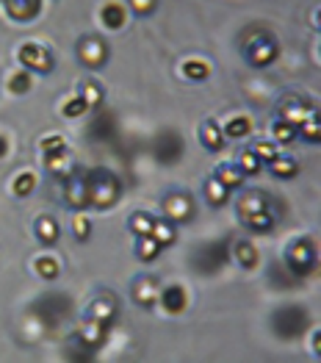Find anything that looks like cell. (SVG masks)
Returning <instances> with one entry per match:
<instances>
[{
    "label": "cell",
    "instance_id": "9a60e30c",
    "mask_svg": "<svg viewBox=\"0 0 321 363\" xmlns=\"http://www.w3.org/2000/svg\"><path fill=\"white\" fill-rule=\"evenodd\" d=\"M158 305H161L167 313L180 316V313L188 308V291H186L183 286H167V289H161V294H158Z\"/></svg>",
    "mask_w": 321,
    "mask_h": 363
},
{
    "label": "cell",
    "instance_id": "7402d4cb",
    "mask_svg": "<svg viewBox=\"0 0 321 363\" xmlns=\"http://www.w3.org/2000/svg\"><path fill=\"white\" fill-rule=\"evenodd\" d=\"M200 142L208 152H219L225 147V133H222V125L216 120H205L203 128H200Z\"/></svg>",
    "mask_w": 321,
    "mask_h": 363
},
{
    "label": "cell",
    "instance_id": "d4e9b609",
    "mask_svg": "<svg viewBox=\"0 0 321 363\" xmlns=\"http://www.w3.org/2000/svg\"><path fill=\"white\" fill-rule=\"evenodd\" d=\"M213 178L225 183L230 191H235V189H241V186H244V172L235 167V161H225V164H219V167H216V172H213Z\"/></svg>",
    "mask_w": 321,
    "mask_h": 363
},
{
    "label": "cell",
    "instance_id": "9c48e42d",
    "mask_svg": "<svg viewBox=\"0 0 321 363\" xmlns=\"http://www.w3.org/2000/svg\"><path fill=\"white\" fill-rule=\"evenodd\" d=\"M152 152H155V158L161 164H177L183 158V139H180V133H175V130L158 133V139L152 145Z\"/></svg>",
    "mask_w": 321,
    "mask_h": 363
},
{
    "label": "cell",
    "instance_id": "4fadbf2b",
    "mask_svg": "<svg viewBox=\"0 0 321 363\" xmlns=\"http://www.w3.org/2000/svg\"><path fill=\"white\" fill-rule=\"evenodd\" d=\"M3 9L14 23H33L42 14V0H3Z\"/></svg>",
    "mask_w": 321,
    "mask_h": 363
},
{
    "label": "cell",
    "instance_id": "836d02e7",
    "mask_svg": "<svg viewBox=\"0 0 321 363\" xmlns=\"http://www.w3.org/2000/svg\"><path fill=\"white\" fill-rule=\"evenodd\" d=\"M235 167L244 172V178H252V175H261L263 169V161L252 152V147L249 150H241L238 152V158H235Z\"/></svg>",
    "mask_w": 321,
    "mask_h": 363
},
{
    "label": "cell",
    "instance_id": "1f68e13d",
    "mask_svg": "<svg viewBox=\"0 0 321 363\" xmlns=\"http://www.w3.org/2000/svg\"><path fill=\"white\" fill-rule=\"evenodd\" d=\"M33 272L39 274V277H45V280H56L61 274V261L56 255H39L36 261H33Z\"/></svg>",
    "mask_w": 321,
    "mask_h": 363
},
{
    "label": "cell",
    "instance_id": "8d00e7d4",
    "mask_svg": "<svg viewBox=\"0 0 321 363\" xmlns=\"http://www.w3.org/2000/svg\"><path fill=\"white\" fill-rule=\"evenodd\" d=\"M296 133H299V139H305V142H310V145H319L321 142V120L313 114L310 120H305L299 128H296Z\"/></svg>",
    "mask_w": 321,
    "mask_h": 363
},
{
    "label": "cell",
    "instance_id": "5bb4252c",
    "mask_svg": "<svg viewBox=\"0 0 321 363\" xmlns=\"http://www.w3.org/2000/svg\"><path fill=\"white\" fill-rule=\"evenodd\" d=\"M230 255H233L235 264H238L241 269H247V272L258 269V264H261V252H258V247L249 242V239H238V242H233Z\"/></svg>",
    "mask_w": 321,
    "mask_h": 363
},
{
    "label": "cell",
    "instance_id": "ffe728a7",
    "mask_svg": "<svg viewBox=\"0 0 321 363\" xmlns=\"http://www.w3.org/2000/svg\"><path fill=\"white\" fill-rule=\"evenodd\" d=\"M100 23L108 30H122L128 26V6L119 3V0H108V3L100 9Z\"/></svg>",
    "mask_w": 321,
    "mask_h": 363
},
{
    "label": "cell",
    "instance_id": "8992f818",
    "mask_svg": "<svg viewBox=\"0 0 321 363\" xmlns=\"http://www.w3.org/2000/svg\"><path fill=\"white\" fill-rule=\"evenodd\" d=\"M161 211H164V219H169L172 225H186L194 219L197 206H194V197L188 191H169L161 200Z\"/></svg>",
    "mask_w": 321,
    "mask_h": 363
},
{
    "label": "cell",
    "instance_id": "f546056e",
    "mask_svg": "<svg viewBox=\"0 0 321 363\" xmlns=\"http://www.w3.org/2000/svg\"><path fill=\"white\" fill-rule=\"evenodd\" d=\"M78 94L84 97V103L89 106V111H97L103 103H106V89L97 84V81H84Z\"/></svg>",
    "mask_w": 321,
    "mask_h": 363
},
{
    "label": "cell",
    "instance_id": "ac0fdd59",
    "mask_svg": "<svg viewBox=\"0 0 321 363\" xmlns=\"http://www.w3.org/2000/svg\"><path fill=\"white\" fill-rule=\"evenodd\" d=\"M89 319H97L100 325H111L114 319H117V300L111 297V294H100V297H94L91 305H89Z\"/></svg>",
    "mask_w": 321,
    "mask_h": 363
},
{
    "label": "cell",
    "instance_id": "b9f144b4",
    "mask_svg": "<svg viewBox=\"0 0 321 363\" xmlns=\"http://www.w3.org/2000/svg\"><path fill=\"white\" fill-rule=\"evenodd\" d=\"M67 147V139L64 136H59V133H50V136H45L42 142H39V150L45 152H56V150H64Z\"/></svg>",
    "mask_w": 321,
    "mask_h": 363
},
{
    "label": "cell",
    "instance_id": "ee69618b",
    "mask_svg": "<svg viewBox=\"0 0 321 363\" xmlns=\"http://www.w3.org/2000/svg\"><path fill=\"white\" fill-rule=\"evenodd\" d=\"M6 155H9V139H6L3 133H0V161H3Z\"/></svg>",
    "mask_w": 321,
    "mask_h": 363
},
{
    "label": "cell",
    "instance_id": "44dd1931",
    "mask_svg": "<svg viewBox=\"0 0 321 363\" xmlns=\"http://www.w3.org/2000/svg\"><path fill=\"white\" fill-rule=\"evenodd\" d=\"M210 72H213V64L205 59V56H188V59L180 64V75L186 78V81H208L210 78Z\"/></svg>",
    "mask_w": 321,
    "mask_h": 363
},
{
    "label": "cell",
    "instance_id": "7a4b0ae2",
    "mask_svg": "<svg viewBox=\"0 0 321 363\" xmlns=\"http://www.w3.org/2000/svg\"><path fill=\"white\" fill-rule=\"evenodd\" d=\"M89 186V206L97 208V211H106V208H114L119 203V194H122V183L114 172L108 169H91L86 175Z\"/></svg>",
    "mask_w": 321,
    "mask_h": 363
},
{
    "label": "cell",
    "instance_id": "cb8c5ba5",
    "mask_svg": "<svg viewBox=\"0 0 321 363\" xmlns=\"http://www.w3.org/2000/svg\"><path fill=\"white\" fill-rule=\"evenodd\" d=\"M150 236L167 250V247H172V244L177 242V225H172V222L164 219V216H161V219H152V230H150Z\"/></svg>",
    "mask_w": 321,
    "mask_h": 363
},
{
    "label": "cell",
    "instance_id": "e575fe53",
    "mask_svg": "<svg viewBox=\"0 0 321 363\" xmlns=\"http://www.w3.org/2000/svg\"><path fill=\"white\" fill-rule=\"evenodd\" d=\"M269 130H271V142H274V145H293V142L299 139L296 128L288 125V122H283V120H274Z\"/></svg>",
    "mask_w": 321,
    "mask_h": 363
},
{
    "label": "cell",
    "instance_id": "4dcf8cb0",
    "mask_svg": "<svg viewBox=\"0 0 321 363\" xmlns=\"http://www.w3.org/2000/svg\"><path fill=\"white\" fill-rule=\"evenodd\" d=\"M205 200L213 206V208H222L227 200H230V189L225 186L222 181H216V178H210V181H205Z\"/></svg>",
    "mask_w": 321,
    "mask_h": 363
},
{
    "label": "cell",
    "instance_id": "ba28073f",
    "mask_svg": "<svg viewBox=\"0 0 321 363\" xmlns=\"http://www.w3.org/2000/svg\"><path fill=\"white\" fill-rule=\"evenodd\" d=\"M108 56H111V48H108L106 39H100V36H94V33L78 39V61H81L86 69H100V67H106Z\"/></svg>",
    "mask_w": 321,
    "mask_h": 363
},
{
    "label": "cell",
    "instance_id": "74e56055",
    "mask_svg": "<svg viewBox=\"0 0 321 363\" xmlns=\"http://www.w3.org/2000/svg\"><path fill=\"white\" fill-rule=\"evenodd\" d=\"M61 114H64L67 120H81V117H86L89 114V106L84 103V97H81V94H72V97L64 103Z\"/></svg>",
    "mask_w": 321,
    "mask_h": 363
},
{
    "label": "cell",
    "instance_id": "52a82bcc",
    "mask_svg": "<svg viewBox=\"0 0 321 363\" xmlns=\"http://www.w3.org/2000/svg\"><path fill=\"white\" fill-rule=\"evenodd\" d=\"M316 114V108H313V103L310 100H305L302 94H286L280 103H277V120L288 122L293 128H299L305 120H310Z\"/></svg>",
    "mask_w": 321,
    "mask_h": 363
},
{
    "label": "cell",
    "instance_id": "e0dca14e",
    "mask_svg": "<svg viewBox=\"0 0 321 363\" xmlns=\"http://www.w3.org/2000/svg\"><path fill=\"white\" fill-rule=\"evenodd\" d=\"M106 330H108L106 325H100L97 319H89L86 316V319L81 322V328H78V344L86 347L89 352H91V350H97V347L106 341Z\"/></svg>",
    "mask_w": 321,
    "mask_h": 363
},
{
    "label": "cell",
    "instance_id": "603a6c76",
    "mask_svg": "<svg viewBox=\"0 0 321 363\" xmlns=\"http://www.w3.org/2000/svg\"><path fill=\"white\" fill-rule=\"evenodd\" d=\"M266 208H269V197H266L263 191H244V194L238 197V216H241V219L249 216V213L266 211Z\"/></svg>",
    "mask_w": 321,
    "mask_h": 363
},
{
    "label": "cell",
    "instance_id": "d6a6232c",
    "mask_svg": "<svg viewBox=\"0 0 321 363\" xmlns=\"http://www.w3.org/2000/svg\"><path fill=\"white\" fill-rule=\"evenodd\" d=\"M161 252H164V247L155 242L150 233H147V236H136V258H139V261L150 264V261H155Z\"/></svg>",
    "mask_w": 321,
    "mask_h": 363
},
{
    "label": "cell",
    "instance_id": "d590c367",
    "mask_svg": "<svg viewBox=\"0 0 321 363\" xmlns=\"http://www.w3.org/2000/svg\"><path fill=\"white\" fill-rule=\"evenodd\" d=\"M30 86H33V75H30L28 69H14L9 75V81H6V89L11 91V94H28Z\"/></svg>",
    "mask_w": 321,
    "mask_h": 363
},
{
    "label": "cell",
    "instance_id": "f6af8a7d",
    "mask_svg": "<svg viewBox=\"0 0 321 363\" xmlns=\"http://www.w3.org/2000/svg\"><path fill=\"white\" fill-rule=\"evenodd\" d=\"M313 352L316 355L321 352V333H313Z\"/></svg>",
    "mask_w": 321,
    "mask_h": 363
},
{
    "label": "cell",
    "instance_id": "f1b7e54d",
    "mask_svg": "<svg viewBox=\"0 0 321 363\" xmlns=\"http://www.w3.org/2000/svg\"><path fill=\"white\" fill-rule=\"evenodd\" d=\"M225 139H247L252 133V120L247 114H238V117H230L222 128Z\"/></svg>",
    "mask_w": 321,
    "mask_h": 363
},
{
    "label": "cell",
    "instance_id": "7bdbcfd3",
    "mask_svg": "<svg viewBox=\"0 0 321 363\" xmlns=\"http://www.w3.org/2000/svg\"><path fill=\"white\" fill-rule=\"evenodd\" d=\"M128 6H130V11H133L136 17H150V14L155 11L158 0H128Z\"/></svg>",
    "mask_w": 321,
    "mask_h": 363
},
{
    "label": "cell",
    "instance_id": "d6986e66",
    "mask_svg": "<svg viewBox=\"0 0 321 363\" xmlns=\"http://www.w3.org/2000/svg\"><path fill=\"white\" fill-rule=\"evenodd\" d=\"M45 167H47L50 175H56L61 181H67L69 175H75V161H72V155L67 152V147L56 152H47V155H45Z\"/></svg>",
    "mask_w": 321,
    "mask_h": 363
},
{
    "label": "cell",
    "instance_id": "30bf717a",
    "mask_svg": "<svg viewBox=\"0 0 321 363\" xmlns=\"http://www.w3.org/2000/svg\"><path fill=\"white\" fill-rule=\"evenodd\" d=\"M158 294H161V286H158V280L152 274H139L133 280V286H130V297H133V303L139 305V308L158 305Z\"/></svg>",
    "mask_w": 321,
    "mask_h": 363
},
{
    "label": "cell",
    "instance_id": "3957f363",
    "mask_svg": "<svg viewBox=\"0 0 321 363\" xmlns=\"http://www.w3.org/2000/svg\"><path fill=\"white\" fill-rule=\"evenodd\" d=\"M316 264H319V252H316V244L310 239H296L288 244L286 250V269L291 272V277L302 280L308 274L316 272Z\"/></svg>",
    "mask_w": 321,
    "mask_h": 363
},
{
    "label": "cell",
    "instance_id": "4316f807",
    "mask_svg": "<svg viewBox=\"0 0 321 363\" xmlns=\"http://www.w3.org/2000/svg\"><path fill=\"white\" fill-rule=\"evenodd\" d=\"M36 183H39L36 172L23 169V172H17V175H14V181H11V194H14V197H20V200H26V197H30V194H33Z\"/></svg>",
    "mask_w": 321,
    "mask_h": 363
},
{
    "label": "cell",
    "instance_id": "ab89813d",
    "mask_svg": "<svg viewBox=\"0 0 321 363\" xmlns=\"http://www.w3.org/2000/svg\"><path fill=\"white\" fill-rule=\"evenodd\" d=\"M72 233H75L78 242H86L91 236V222L84 211H75V216H72Z\"/></svg>",
    "mask_w": 321,
    "mask_h": 363
},
{
    "label": "cell",
    "instance_id": "83f0119b",
    "mask_svg": "<svg viewBox=\"0 0 321 363\" xmlns=\"http://www.w3.org/2000/svg\"><path fill=\"white\" fill-rule=\"evenodd\" d=\"M241 222H244V228H247V230H252V233H271V230H274V216H271V208L258 211V213H249V216H244Z\"/></svg>",
    "mask_w": 321,
    "mask_h": 363
},
{
    "label": "cell",
    "instance_id": "484cf974",
    "mask_svg": "<svg viewBox=\"0 0 321 363\" xmlns=\"http://www.w3.org/2000/svg\"><path fill=\"white\" fill-rule=\"evenodd\" d=\"M269 169H271L274 178H280V181H291V178L299 175V161L291 158V155H277L274 161H269Z\"/></svg>",
    "mask_w": 321,
    "mask_h": 363
},
{
    "label": "cell",
    "instance_id": "f35d334b",
    "mask_svg": "<svg viewBox=\"0 0 321 363\" xmlns=\"http://www.w3.org/2000/svg\"><path fill=\"white\" fill-rule=\"evenodd\" d=\"M152 219H155V216H150L147 211H136L128 219V225H130V230H133L136 236H147V233L152 230Z\"/></svg>",
    "mask_w": 321,
    "mask_h": 363
},
{
    "label": "cell",
    "instance_id": "5b68a950",
    "mask_svg": "<svg viewBox=\"0 0 321 363\" xmlns=\"http://www.w3.org/2000/svg\"><path fill=\"white\" fill-rule=\"evenodd\" d=\"M17 61L23 64V69H28L30 75H50L53 67H56L53 50L47 45H42V42H26V45H20Z\"/></svg>",
    "mask_w": 321,
    "mask_h": 363
},
{
    "label": "cell",
    "instance_id": "7c38bea8",
    "mask_svg": "<svg viewBox=\"0 0 321 363\" xmlns=\"http://www.w3.org/2000/svg\"><path fill=\"white\" fill-rule=\"evenodd\" d=\"M227 258H230V252H227L225 242L205 244L203 250L197 252V267H200V272H216V269H222L227 264Z\"/></svg>",
    "mask_w": 321,
    "mask_h": 363
},
{
    "label": "cell",
    "instance_id": "60d3db41",
    "mask_svg": "<svg viewBox=\"0 0 321 363\" xmlns=\"http://www.w3.org/2000/svg\"><path fill=\"white\" fill-rule=\"evenodd\" d=\"M252 152H255V155L261 158L263 164H269V161H274V158L280 155V150H277V145H274L271 139H269V142H266V139H263V142H255V147H252Z\"/></svg>",
    "mask_w": 321,
    "mask_h": 363
},
{
    "label": "cell",
    "instance_id": "2e32d148",
    "mask_svg": "<svg viewBox=\"0 0 321 363\" xmlns=\"http://www.w3.org/2000/svg\"><path fill=\"white\" fill-rule=\"evenodd\" d=\"M33 236L45 244V247H56V244H59V236H61L59 219L50 216V213L36 216V222H33Z\"/></svg>",
    "mask_w": 321,
    "mask_h": 363
},
{
    "label": "cell",
    "instance_id": "8fae6325",
    "mask_svg": "<svg viewBox=\"0 0 321 363\" xmlns=\"http://www.w3.org/2000/svg\"><path fill=\"white\" fill-rule=\"evenodd\" d=\"M64 200L72 211H86L89 208V186L86 175H69L64 183Z\"/></svg>",
    "mask_w": 321,
    "mask_h": 363
},
{
    "label": "cell",
    "instance_id": "277c9868",
    "mask_svg": "<svg viewBox=\"0 0 321 363\" xmlns=\"http://www.w3.org/2000/svg\"><path fill=\"white\" fill-rule=\"evenodd\" d=\"M308 325H310V316L302 305H286L271 316V328L280 338H299L308 330Z\"/></svg>",
    "mask_w": 321,
    "mask_h": 363
},
{
    "label": "cell",
    "instance_id": "6da1fadb",
    "mask_svg": "<svg viewBox=\"0 0 321 363\" xmlns=\"http://www.w3.org/2000/svg\"><path fill=\"white\" fill-rule=\"evenodd\" d=\"M241 50H244V59L249 61L255 69H266L271 67L277 56H280V45L277 39L269 33L266 28H249L241 36Z\"/></svg>",
    "mask_w": 321,
    "mask_h": 363
}]
</instances>
